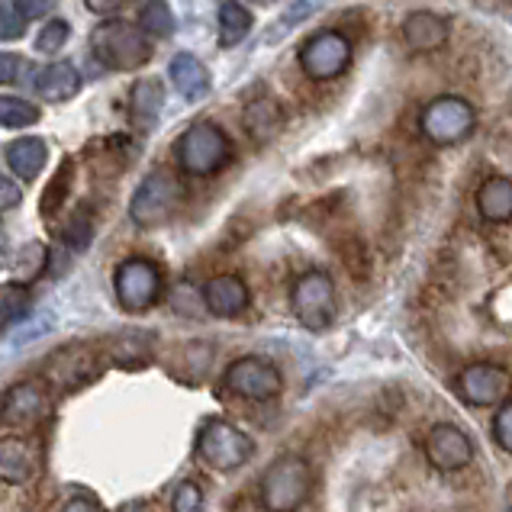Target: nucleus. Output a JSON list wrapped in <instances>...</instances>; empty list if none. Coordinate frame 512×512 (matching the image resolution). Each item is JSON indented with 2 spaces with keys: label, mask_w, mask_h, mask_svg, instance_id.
Instances as JSON below:
<instances>
[{
  "label": "nucleus",
  "mask_w": 512,
  "mask_h": 512,
  "mask_svg": "<svg viewBox=\"0 0 512 512\" xmlns=\"http://www.w3.org/2000/svg\"><path fill=\"white\" fill-rule=\"evenodd\" d=\"M181 200H184V187L178 181V174L168 168H155L145 174L133 200H129V219L139 229H155L178 213Z\"/></svg>",
  "instance_id": "nucleus-4"
},
{
  "label": "nucleus",
  "mask_w": 512,
  "mask_h": 512,
  "mask_svg": "<svg viewBox=\"0 0 512 512\" xmlns=\"http://www.w3.org/2000/svg\"><path fill=\"white\" fill-rule=\"evenodd\" d=\"M168 75H171V84L178 87V94L187 97V100H200L203 94L210 91V71H207V65H203L200 58L190 55V52H178V55L171 58Z\"/></svg>",
  "instance_id": "nucleus-19"
},
{
  "label": "nucleus",
  "mask_w": 512,
  "mask_h": 512,
  "mask_svg": "<svg viewBox=\"0 0 512 512\" xmlns=\"http://www.w3.org/2000/svg\"><path fill=\"white\" fill-rule=\"evenodd\" d=\"M171 512H203V487L197 480H181L171 496Z\"/></svg>",
  "instance_id": "nucleus-29"
},
{
  "label": "nucleus",
  "mask_w": 512,
  "mask_h": 512,
  "mask_svg": "<svg viewBox=\"0 0 512 512\" xmlns=\"http://www.w3.org/2000/svg\"><path fill=\"white\" fill-rule=\"evenodd\" d=\"M223 384L229 393H236L239 400L248 403H268L274 397H281L284 377L274 368L268 358L258 355H242L223 371Z\"/></svg>",
  "instance_id": "nucleus-10"
},
{
  "label": "nucleus",
  "mask_w": 512,
  "mask_h": 512,
  "mask_svg": "<svg viewBox=\"0 0 512 512\" xmlns=\"http://www.w3.org/2000/svg\"><path fill=\"white\" fill-rule=\"evenodd\" d=\"M26 23H29V17L23 13L20 4H13V0H4V4H0V39L4 42L20 39L26 33Z\"/></svg>",
  "instance_id": "nucleus-27"
},
{
  "label": "nucleus",
  "mask_w": 512,
  "mask_h": 512,
  "mask_svg": "<svg viewBox=\"0 0 512 512\" xmlns=\"http://www.w3.org/2000/svg\"><path fill=\"white\" fill-rule=\"evenodd\" d=\"M422 448H426V461L442 474L464 471V467L474 461L471 435L458 426H451V422H438V426H432Z\"/></svg>",
  "instance_id": "nucleus-11"
},
{
  "label": "nucleus",
  "mask_w": 512,
  "mask_h": 512,
  "mask_svg": "<svg viewBox=\"0 0 512 512\" xmlns=\"http://www.w3.org/2000/svg\"><path fill=\"white\" fill-rule=\"evenodd\" d=\"M351 39L342 29H319L306 36L297 49V65L310 81H335L351 68Z\"/></svg>",
  "instance_id": "nucleus-8"
},
{
  "label": "nucleus",
  "mask_w": 512,
  "mask_h": 512,
  "mask_svg": "<svg viewBox=\"0 0 512 512\" xmlns=\"http://www.w3.org/2000/svg\"><path fill=\"white\" fill-rule=\"evenodd\" d=\"M0 297H4V306H0V323L4 329H10L13 323H20V319L29 316V306H33V297H29V287L20 284V281H7L4 290H0Z\"/></svg>",
  "instance_id": "nucleus-24"
},
{
  "label": "nucleus",
  "mask_w": 512,
  "mask_h": 512,
  "mask_svg": "<svg viewBox=\"0 0 512 512\" xmlns=\"http://www.w3.org/2000/svg\"><path fill=\"white\" fill-rule=\"evenodd\" d=\"M174 158L178 168L190 178H213L232 162V139L223 126L210 120L190 123L184 133L174 139Z\"/></svg>",
  "instance_id": "nucleus-2"
},
{
  "label": "nucleus",
  "mask_w": 512,
  "mask_h": 512,
  "mask_svg": "<svg viewBox=\"0 0 512 512\" xmlns=\"http://www.w3.org/2000/svg\"><path fill=\"white\" fill-rule=\"evenodd\" d=\"M20 200H23V187L13 181V178H0V207L13 210Z\"/></svg>",
  "instance_id": "nucleus-34"
},
{
  "label": "nucleus",
  "mask_w": 512,
  "mask_h": 512,
  "mask_svg": "<svg viewBox=\"0 0 512 512\" xmlns=\"http://www.w3.org/2000/svg\"><path fill=\"white\" fill-rule=\"evenodd\" d=\"M36 471V455L29 451V445L23 438L7 435L4 445H0V477L4 484H23Z\"/></svg>",
  "instance_id": "nucleus-21"
},
{
  "label": "nucleus",
  "mask_w": 512,
  "mask_h": 512,
  "mask_svg": "<svg viewBox=\"0 0 512 512\" xmlns=\"http://www.w3.org/2000/svg\"><path fill=\"white\" fill-rule=\"evenodd\" d=\"M290 310L306 332H326L335 323V284L326 271H303L290 287Z\"/></svg>",
  "instance_id": "nucleus-9"
},
{
  "label": "nucleus",
  "mask_w": 512,
  "mask_h": 512,
  "mask_svg": "<svg viewBox=\"0 0 512 512\" xmlns=\"http://www.w3.org/2000/svg\"><path fill=\"white\" fill-rule=\"evenodd\" d=\"M68 36H71V26L65 23V20H49L46 26L39 29V36H36V49L39 52H46V55H52V52H58V49H65V42H68Z\"/></svg>",
  "instance_id": "nucleus-28"
},
{
  "label": "nucleus",
  "mask_w": 512,
  "mask_h": 512,
  "mask_svg": "<svg viewBox=\"0 0 512 512\" xmlns=\"http://www.w3.org/2000/svg\"><path fill=\"white\" fill-rule=\"evenodd\" d=\"M490 435H493V442L506 451V455H512V400H503L500 409L493 413Z\"/></svg>",
  "instance_id": "nucleus-30"
},
{
  "label": "nucleus",
  "mask_w": 512,
  "mask_h": 512,
  "mask_svg": "<svg viewBox=\"0 0 512 512\" xmlns=\"http://www.w3.org/2000/svg\"><path fill=\"white\" fill-rule=\"evenodd\" d=\"M81 91V71L68 58H55L36 75V94L49 104H65Z\"/></svg>",
  "instance_id": "nucleus-16"
},
{
  "label": "nucleus",
  "mask_w": 512,
  "mask_h": 512,
  "mask_svg": "<svg viewBox=\"0 0 512 512\" xmlns=\"http://www.w3.org/2000/svg\"><path fill=\"white\" fill-rule=\"evenodd\" d=\"M113 294H116V303H120L126 313H145L162 300L165 274L152 258L129 255L113 271Z\"/></svg>",
  "instance_id": "nucleus-6"
},
{
  "label": "nucleus",
  "mask_w": 512,
  "mask_h": 512,
  "mask_svg": "<svg viewBox=\"0 0 512 512\" xmlns=\"http://www.w3.org/2000/svg\"><path fill=\"white\" fill-rule=\"evenodd\" d=\"M0 123H4V129L33 126V123H39V107L33 104V100L4 94V97H0Z\"/></svg>",
  "instance_id": "nucleus-26"
},
{
  "label": "nucleus",
  "mask_w": 512,
  "mask_h": 512,
  "mask_svg": "<svg viewBox=\"0 0 512 512\" xmlns=\"http://www.w3.org/2000/svg\"><path fill=\"white\" fill-rule=\"evenodd\" d=\"M512 384L509 371L496 361H471L458 374V397L467 406H493L506 397V390Z\"/></svg>",
  "instance_id": "nucleus-12"
},
{
  "label": "nucleus",
  "mask_w": 512,
  "mask_h": 512,
  "mask_svg": "<svg viewBox=\"0 0 512 512\" xmlns=\"http://www.w3.org/2000/svg\"><path fill=\"white\" fill-rule=\"evenodd\" d=\"M197 458L213 471H239L255 458L252 435H245L229 419H207L197 435Z\"/></svg>",
  "instance_id": "nucleus-7"
},
{
  "label": "nucleus",
  "mask_w": 512,
  "mask_h": 512,
  "mask_svg": "<svg viewBox=\"0 0 512 512\" xmlns=\"http://www.w3.org/2000/svg\"><path fill=\"white\" fill-rule=\"evenodd\" d=\"M65 171H68V162L62 165V171L55 174V187L46 190V197H42V200H46V203H42V213H46V216L58 210V197H62V190H65V184H68V174H65Z\"/></svg>",
  "instance_id": "nucleus-33"
},
{
  "label": "nucleus",
  "mask_w": 512,
  "mask_h": 512,
  "mask_svg": "<svg viewBox=\"0 0 512 512\" xmlns=\"http://www.w3.org/2000/svg\"><path fill=\"white\" fill-rule=\"evenodd\" d=\"M477 210L493 226L512 223V181L509 178H487L477 187Z\"/></svg>",
  "instance_id": "nucleus-20"
},
{
  "label": "nucleus",
  "mask_w": 512,
  "mask_h": 512,
  "mask_svg": "<svg viewBox=\"0 0 512 512\" xmlns=\"http://www.w3.org/2000/svg\"><path fill=\"white\" fill-rule=\"evenodd\" d=\"M26 71H33V62L17 52H4L0 55V81L4 84H17L26 78Z\"/></svg>",
  "instance_id": "nucleus-31"
},
{
  "label": "nucleus",
  "mask_w": 512,
  "mask_h": 512,
  "mask_svg": "<svg viewBox=\"0 0 512 512\" xmlns=\"http://www.w3.org/2000/svg\"><path fill=\"white\" fill-rule=\"evenodd\" d=\"M58 512H107V509L100 506L97 496H91V493H75Z\"/></svg>",
  "instance_id": "nucleus-32"
},
{
  "label": "nucleus",
  "mask_w": 512,
  "mask_h": 512,
  "mask_svg": "<svg viewBox=\"0 0 512 512\" xmlns=\"http://www.w3.org/2000/svg\"><path fill=\"white\" fill-rule=\"evenodd\" d=\"M245 126L248 133L255 139L265 142L277 126H281V110H277L274 97H265V100H252V104L245 107Z\"/></svg>",
  "instance_id": "nucleus-23"
},
{
  "label": "nucleus",
  "mask_w": 512,
  "mask_h": 512,
  "mask_svg": "<svg viewBox=\"0 0 512 512\" xmlns=\"http://www.w3.org/2000/svg\"><path fill=\"white\" fill-rule=\"evenodd\" d=\"M91 55L107 71H136L152 62V39L142 33L139 23L110 17L100 20V26H94Z\"/></svg>",
  "instance_id": "nucleus-1"
},
{
  "label": "nucleus",
  "mask_w": 512,
  "mask_h": 512,
  "mask_svg": "<svg viewBox=\"0 0 512 512\" xmlns=\"http://www.w3.org/2000/svg\"><path fill=\"white\" fill-rule=\"evenodd\" d=\"M4 158H7V168L17 174V178L33 181V178H39L42 168H46V162H49V145L39 136H23V139H13L7 145Z\"/></svg>",
  "instance_id": "nucleus-18"
},
{
  "label": "nucleus",
  "mask_w": 512,
  "mask_h": 512,
  "mask_svg": "<svg viewBox=\"0 0 512 512\" xmlns=\"http://www.w3.org/2000/svg\"><path fill=\"white\" fill-rule=\"evenodd\" d=\"M313 493V467L300 455L274 458L258 480V500L268 512H300Z\"/></svg>",
  "instance_id": "nucleus-3"
},
{
  "label": "nucleus",
  "mask_w": 512,
  "mask_h": 512,
  "mask_svg": "<svg viewBox=\"0 0 512 512\" xmlns=\"http://www.w3.org/2000/svg\"><path fill=\"white\" fill-rule=\"evenodd\" d=\"M87 10H91V13H100V17H107V13H116V10H120V4H87Z\"/></svg>",
  "instance_id": "nucleus-36"
},
{
  "label": "nucleus",
  "mask_w": 512,
  "mask_h": 512,
  "mask_svg": "<svg viewBox=\"0 0 512 512\" xmlns=\"http://www.w3.org/2000/svg\"><path fill=\"white\" fill-rule=\"evenodd\" d=\"M474 129H477V110L471 107V100H464L458 94H442L419 110V133L432 145H438V149H448V145L471 139Z\"/></svg>",
  "instance_id": "nucleus-5"
},
{
  "label": "nucleus",
  "mask_w": 512,
  "mask_h": 512,
  "mask_svg": "<svg viewBox=\"0 0 512 512\" xmlns=\"http://www.w3.org/2000/svg\"><path fill=\"white\" fill-rule=\"evenodd\" d=\"M49 416V397L39 384H13L4 393V422L7 426H39Z\"/></svg>",
  "instance_id": "nucleus-14"
},
{
  "label": "nucleus",
  "mask_w": 512,
  "mask_h": 512,
  "mask_svg": "<svg viewBox=\"0 0 512 512\" xmlns=\"http://www.w3.org/2000/svg\"><path fill=\"white\" fill-rule=\"evenodd\" d=\"M26 17H46V13L52 10L49 4H20Z\"/></svg>",
  "instance_id": "nucleus-35"
},
{
  "label": "nucleus",
  "mask_w": 512,
  "mask_h": 512,
  "mask_svg": "<svg viewBox=\"0 0 512 512\" xmlns=\"http://www.w3.org/2000/svg\"><path fill=\"white\" fill-rule=\"evenodd\" d=\"M139 26L142 33L149 39H168L174 33V13L168 4H162V0H152V4H142L139 7Z\"/></svg>",
  "instance_id": "nucleus-25"
},
{
  "label": "nucleus",
  "mask_w": 512,
  "mask_h": 512,
  "mask_svg": "<svg viewBox=\"0 0 512 512\" xmlns=\"http://www.w3.org/2000/svg\"><path fill=\"white\" fill-rule=\"evenodd\" d=\"M216 23H219V46L223 49H232L239 46V42L252 33V10L239 0H229V4H219L216 10Z\"/></svg>",
  "instance_id": "nucleus-22"
},
{
  "label": "nucleus",
  "mask_w": 512,
  "mask_h": 512,
  "mask_svg": "<svg viewBox=\"0 0 512 512\" xmlns=\"http://www.w3.org/2000/svg\"><path fill=\"white\" fill-rule=\"evenodd\" d=\"M451 36V23L442 13L432 10H416L403 20V42L413 52H435L442 49Z\"/></svg>",
  "instance_id": "nucleus-15"
},
{
  "label": "nucleus",
  "mask_w": 512,
  "mask_h": 512,
  "mask_svg": "<svg viewBox=\"0 0 512 512\" xmlns=\"http://www.w3.org/2000/svg\"><path fill=\"white\" fill-rule=\"evenodd\" d=\"M165 107V91L155 78H139L129 91V126H136L139 133H152L158 126V116Z\"/></svg>",
  "instance_id": "nucleus-17"
},
{
  "label": "nucleus",
  "mask_w": 512,
  "mask_h": 512,
  "mask_svg": "<svg viewBox=\"0 0 512 512\" xmlns=\"http://www.w3.org/2000/svg\"><path fill=\"white\" fill-rule=\"evenodd\" d=\"M509 512H512V509H509Z\"/></svg>",
  "instance_id": "nucleus-37"
},
{
  "label": "nucleus",
  "mask_w": 512,
  "mask_h": 512,
  "mask_svg": "<svg viewBox=\"0 0 512 512\" xmlns=\"http://www.w3.org/2000/svg\"><path fill=\"white\" fill-rule=\"evenodd\" d=\"M200 297H203V303H207L210 316L236 319L248 310V303H252V290H248V284L239 274H216L203 284Z\"/></svg>",
  "instance_id": "nucleus-13"
}]
</instances>
